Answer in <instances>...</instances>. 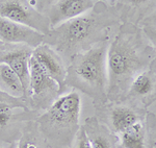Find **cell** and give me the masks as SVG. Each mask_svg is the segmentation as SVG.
<instances>
[{"mask_svg": "<svg viewBox=\"0 0 156 148\" xmlns=\"http://www.w3.org/2000/svg\"><path fill=\"white\" fill-rule=\"evenodd\" d=\"M144 32L145 37L152 45V47L156 50V27L153 26H140Z\"/></svg>", "mask_w": 156, "mask_h": 148, "instance_id": "44dd1931", "label": "cell"}, {"mask_svg": "<svg viewBox=\"0 0 156 148\" xmlns=\"http://www.w3.org/2000/svg\"><path fill=\"white\" fill-rule=\"evenodd\" d=\"M12 118V110L0 109V127H4L9 123Z\"/></svg>", "mask_w": 156, "mask_h": 148, "instance_id": "7402d4cb", "label": "cell"}, {"mask_svg": "<svg viewBox=\"0 0 156 148\" xmlns=\"http://www.w3.org/2000/svg\"><path fill=\"white\" fill-rule=\"evenodd\" d=\"M156 50L137 25L122 23L107 49V100L121 102L127 96L133 78L149 69Z\"/></svg>", "mask_w": 156, "mask_h": 148, "instance_id": "6da1fadb", "label": "cell"}, {"mask_svg": "<svg viewBox=\"0 0 156 148\" xmlns=\"http://www.w3.org/2000/svg\"><path fill=\"white\" fill-rule=\"evenodd\" d=\"M0 90L14 97L25 96L24 88L18 75L3 63H0Z\"/></svg>", "mask_w": 156, "mask_h": 148, "instance_id": "2e32d148", "label": "cell"}, {"mask_svg": "<svg viewBox=\"0 0 156 148\" xmlns=\"http://www.w3.org/2000/svg\"><path fill=\"white\" fill-rule=\"evenodd\" d=\"M25 109L26 107V102L23 100V97H14L12 95L7 94L0 90V109Z\"/></svg>", "mask_w": 156, "mask_h": 148, "instance_id": "ac0fdd59", "label": "cell"}, {"mask_svg": "<svg viewBox=\"0 0 156 148\" xmlns=\"http://www.w3.org/2000/svg\"><path fill=\"white\" fill-rule=\"evenodd\" d=\"M146 125H147L148 136L151 142V145L156 141V100L147 107L146 113Z\"/></svg>", "mask_w": 156, "mask_h": 148, "instance_id": "e0dca14e", "label": "cell"}, {"mask_svg": "<svg viewBox=\"0 0 156 148\" xmlns=\"http://www.w3.org/2000/svg\"><path fill=\"white\" fill-rule=\"evenodd\" d=\"M121 148H152L146 119L138 121L119 135Z\"/></svg>", "mask_w": 156, "mask_h": 148, "instance_id": "9a60e30c", "label": "cell"}, {"mask_svg": "<svg viewBox=\"0 0 156 148\" xmlns=\"http://www.w3.org/2000/svg\"><path fill=\"white\" fill-rule=\"evenodd\" d=\"M112 7L122 23L138 26L156 9V0H114Z\"/></svg>", "mask_w": 156, "mask_h": 148, "instance_id": "7c38bea8", "label": "cell"}, {"mask_svg": "<svg viewBox=\"0 0 156 148\" xmlns=\"http://www.w3.org/2000/svg\"><path fill=\"white\" fill-rule=\"evenodd\" d=\"M32 51L29 48L9 50L0 54V63L12 68L22 82L25 96L29 94V59Z\"/></svg>", "mask_w": 156, "mask_h": 148, "instance_id": "5bb4252c", "label": "cell"}, {"mask_svg": "<svg viewBox=\"0 0 156 148\" xmlns=\"http://www.w3.org/2000/svg\"><path fill=\"white\" fill-rule=\"evenodd\" d=\"M152 148H156V141H155V143L153 144V146H152Z\"/></svg>", "mask_w": 156, "mask_h": 148, "instance_id": "4316f807", "label": "cell"}, {"mask_svg": "<svg viewBox=\"0 0 156 148\" xmlns=\"http://www.w3.org/2000/svg\"><path fill=\"white\" fill-rule=\"evenodd\" d=\"M149 68L152 69V70H155V71H156V56H155V59L152 61V63H151V65H150Z\"/></svg>", "mask_w": 156, "mask_h": 148, "instance_id": "d4e9b609", "label": "cell"}, {"mask_svg": "<svg viewBox=\"0 0 156 148\" xmlns=\"http://www.w3.org/2000/svg\"><path fill=\"white\" fill-rule=\"evenodd\" d=\"M138 26H153L156 27V9L140 23Z\"/></svg>", "mask_w": 156, "mask_h": 148, "instance_id": "603a6c76", "label": "cell"}, {"mask_svg": "<svg viewBox=\"0 0 156 148\" xmlns=\"http://www.w3.org/2000/svg\"><path fill=\"white\" fill-rule=\"evenodd\" d=\"M120 22L112 5L98 0L87 13L52 27L44 43L71 60L95 44L109 40L110 27Z\"/></svg>", "mask_w": 156, "mask_h": 148, "instance_id": "7a4b0ae2", "label": "cell"}, {"mask_svg": "<svg viewBox=\"0 0 156 148\" xmlns=\"http://www.w3.org/2000/svg\"><path fill=\"white\" fill-rule=\"evenodd\" d=\"M81 98L76 90L66 93L52 102L37 119L43 136L53 147L70 146L80 128Z\"/></svg>", "mask_w": 156, "mask_h": 148, "instance_id": "277c9868", "label": "cell"}, {"mask_svg": "<svg viewBox=\"0 0 156 148\" xmlns=\"http://www.w3.org/2000/svg\"><path fill=\"white\" fill-rule=\"evenodd\" d=\"M60 91L59 86L45 72L40 63L32 56L29 59V94L32 98L46 100L47 96H53Z\"/></svg>", "mask_w": 156, "mask_h": 148, "instance_id": "8fae6325", "label": "cell"}, {"mask_svg": "<svg viewBox=\"0 0 156 148\" xmlns=\"http://www.w3.org/2000/svg\"><path fill=\"white\" fill-rule=\"evenodd\" d=\"M97 1L98 0H56L49 7L46 15L51 24V28L87 13Z\"/></svg>", "mask_w": 156, "mask_h": 148, "instance_id": "30bf717a", "label": "cell"}, {"mask_svg": "<svg viewBox=\"0 0 156 148\" xmlns=\"http://www.w3.org/2000/svg\"><path fill=\"white\" fill-rule=\"evenodd\" d=\"M4 43H3V42H1V41H0V47H1L2 46V45H3Z\"/></svg>", "mask_w": 156, "mask_h": 148, "instance_id": "83f0119b", "label": "cell"}, {"mask_svg": "<svg viewBox=\"0 0 156 148\" xmlns=\"http://www.w3.org/2000/svg\"><path fill=\"white\" fill-rule=\"evenodd\" d=\"M0 148H2V147H0Z\"/></svg>", "mask_w": 156, "mask_h": 148, "instance_id": "f546056e", "label": "cell"}, {"mask_svg": "<svg viewBox=\"0 0 156 148\" xmlns=\"http://www.w3.org/2000/svg\"><path fill=\"white\" fill-rule=\"evenodd\" d=\"M109 41L99 42L70 60L65 87L83 92L102 107L107 100V49Z\"/></svg>", "mask_w": 156, "mask_h": 148, "instance_id": "3957f363", "label": "cell"}, {"mask_svg": "<svg viewBox=\"0 0 156 148\" xmlns=\"http://www.w3.org/2000/svg\"><path fill=\"white\" fill-rule=\"evenodd\" d=\"M32 56L40 63L45 72L58 85L60 90L65 88L67 68L56 50L48 44L43 43L32 50Z\"/></svg>", "mask_w": 156, "mask_h": 148, "instance_id": "9c48e42d", "label": "cell"}, {"mask_svg": "<svg viewBox=\"0 0 156 148\" xmlns=\"http://www.w3.org/2000/svg\"><path fill=\"white\" fill-rule=\"evenodd\" d=\"M124 100L136 104L143 109L156 100V71L146 69L133 78ZM123 100V101H124Z\"/></svg>", "mask_w": 156, "mask_h": 148, "instance_id": "52a82bcc", "label": "cell"}, {"mask_svg": "<svg viewBox=\"0 0 156 148\" xmlns=\"http://www.w3.org/2000/svg\"><path fill=\"white\" fill-rule=\"evenodd\" d=\"M74 141V148H92L89 142V139L87 137V134L84 132L83 126H80Z\"/></svg>", "mask_w": 156, "mask_h": 148, "instance_id": "ffe728a7", "label": "cell"}, {"mask_svg": "<svg viewBox=\"0 0 156 148\" xmlns=\"http://www.w3.org/2000/svg\"><path fill=\"white\" fill-rule=\"evenodd\" d=\"M99 1H104V2H106L107 0H99Z\"/></svg>", "mask_w": 156, "mask_h": 148, "instance_id": "f1b7e54d", "label": "cell"}, {"mask_svg": "<svg viewBox=\"0 0 156 148\" xmlns=\"http://www.w3.org/2000/svg\"><path fill=\"white\" fill-rule=\"evenodd\" d=\"M9 148H17V142H12L9 146Z\"/></svg>", "mask_w": 156, "mask_h": 148, "instance_id": "484cf974", "label": "cell"}, {"mask_svg": "<svg viewBox=\"0 0 156 148\" xmlns=\"http://www.w3.org/2000/svg\"><path fill=\"white\" fill-rule=\"evenodd\" d=\"M83 128L92 148H121L119 136L97 117L87 118Z\"/></svg>", "mask_w": 156, "mask_h": 148, "instance_id": "4fadbf2b", "label": "cell"}, {"mask_svg": "<svg viewBox=\"0 0 156 148\" xmlns=\"http://www.w3.org/2000/svg\"><path fill=\"white\" fill-rule=\"evenodd\" d=\"M45 34L9 19L0 17V41L6 44H25L36 48L44 43Z\"/></svg>", "mask_w": 156, "mask_h": 148, "instance_id": "8992f818", "label": "cell"}, {"mask_svg": "<svg viewBox=\"0 0 156 148\" xmlns=\"http://www.w3.org/2000/svg\"><path fill=\"white\" fill-rule=\"evenodd\" d=\"M37 1H39V2H41V3H43V4H45V3H51V5L52 4L54 3L55 1H56V0H29V2L30 3L32 4V5L34 6V2H37Z\"/></svg>", "mask_w": 156, "mask_h": 148, "instance_id": "cb8c5ba5", "label": "cell"}, {"mask_svg": "<svg viewBox=\"0 0 156 148\" xmlns=\"http://www.w3.org/2000/svg\"><path fill=\"white\" fill-rule=\"evenodd\" d=\"M0 17L27 25L45 36L51 29L48 17L37 11L29 0H0Z\"/></svg>", "mask_w": 156, "mask_h": 148, "instance_id": "5b68a950", "label": "cell"}, {"mask_svg": "<svg viewBox=\"0 0 156 148\" xmlns=\"http://www.w3.org/2000/svg\"><path fill=\"white\" fill-rule=\"evenodd\" d=\"M17 148H40L37 138L31 134H24L19 142L17 143Z\"/></svg>", "mask_w": 156, "mask_h": 148, "instance_id": "d6986e66", "label": "cell"}, {"mask_svg": "<svg viewBox=\"0 0 156 148\" xmlns=\"http://www.w3.org/2000/svg\"><path fill=\"white\" fill-rule=\"evenodd\" d=\"M127 102L128 104H124L123 101L112 102L115 105L112 106L108 113L106 125L115 134L120 135L136 122L146 119L147 109H143L129 101Z\"/></svg>", "mask_w": 156, "mask_h": 148, "instance_id": "ba28073f", "label": "cell"}]
</instances>
